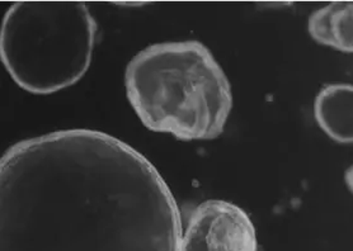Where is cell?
Wrapping results in <instances>:
<instances>
[{"label":"cell","instance_id":"cell-1","mask_svg":"<svg viewBox=\"0 0 353 251\" xmlns=\"http://www.w3.org/2000/svg\"><path fill=\"white\" fill-rule=\"evenodd\" d=\"M182 235L159 171L105 132L55 131L0 157V251H181Z\"/></svg>","mask_w":353,"mask_h":251},{"label":"cell","instance_id":"cell-2","mask_svg":"<svg viewBox=\"0 0 353 251\" xmlns=\"http://www.w3.org/2000/svg\"><path fill=\"white\" fill-rule=\"evenodd\" d=\"M130 105L146 129L182 141L219 138L233 108L232 85L202 42L154 43L130 60Z\"/></svg>","mask_w":353,"mask_h":251},{"label":"cell","instance_id":"cell-3","mask_svg":"<svg viewBox=\"0 0 353 251\" xmlns=\"http://www.w3.org/2000/svg\"><path fill=\"white\" fill-rule=\"evenodd\" d=\"M97 22L81 1H18L0 25V60L33 94L66 89L88 72Z\"/></svg>","mask_w":353,"mask_h":251},{"label":"cell","instance_id":"cell-4","mask_svg":"<svg viewBox=\"0 0 353 251\" xmlns=\"http://www.w3.org/2000/svg\"><path fill=\"white\" fill-rule=\"evenodd\" d=\"M257 250L256 228L247 212L217 199L193 210L181 243V251Z\"/></svg>","mask_w":353,"mask_h":251},{"label":"cell","instance_id":"cell-5","mask_svg":"<svg viewBox=\"0 0 353 251\" xmlns=\"http://www.w3.org/2000/svg\"><path fill=\"white\" fill-rule=\"evenodd\" d=\"M314 117L338 144H353V84H330L318 93Z\"/></svg>","mask_w":353,"mask_h":251},{"label":"cell","instance_id":"cell-6","mask_svg":"<svg viewBox=\"0 0 353 251\" xmlns=\"http://www.w3.org/2000/svg\"><path fill=\"white\" fill-rule=\"evenodd\" d=\"M309 34L315 42L353 54V1H332L309 17Z\"/></svg>","mask_w":353,"mask_h":251},{"label":"cell","instance_id":"cell-7","mask_svg":"<svg viewBox=\"0 0 353 251\" xmlns=\"http://www.w3.org/2000/svg\"><path fill=\"white\" fill-rule=\"evenodd\" d=\"M345 178L347 186H348L350 190L353 193V165L348 171H345Z\"/></svg>","mask_w":353,"mask_h":251}]
</instances>
